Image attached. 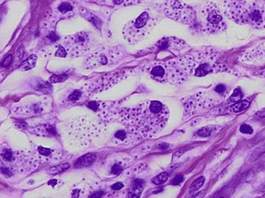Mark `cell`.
Returning a JSON list of instances; mask_svg holds the SVG:
<instances>
[{
  "label": "cell",
  "instance_id": "obj_1",
  "mask_svg": "<svg viewBox=\"0 0 265 198\" xmlns=\"http://www.w3.org/2000/svg\"><path fill=\"white\" fill-rule=\"evenodd\" d=\"M122 119L132 132L153 137L165 127L169 110L158 101H146L134 108L122 111Z\"/></svg>",
  "mask_w": 265,
  "mask_h": 198
},
{
  "label": "cell",
  "instance_id": "obj_2",
  "mask_svg": "<svg viewBox=\"0 0 265 198\" xmlns=\"http://www.w3.org/2000/svg\"><path fill=\"white\" fill-rule=\"evenodd\" d=\"M154 25V19L148 12H143L140 16L130 22L123 29V35L129 43L139 42L149 33Z\"/></svg>",
  "mask_w": 265,
  "mask_h": 198
},
{
  "label": "cell",
  "instance_id": "obj_3",
  "mask_svg": "<svg viewBox=\"0 0 265 198\" xmlns=\"http://www.w3.org/2000/svg\"><path fill=\"white\" fill-rule=\"evenodd\" d=\"M200 26L203 31L215 33L224 30L226 25L219 7L215 3H210L201 11Z\"/></svg>",
  "mask_w": 265,
  "mask_h": 198
},
{
  "label": "cell",
  "instance_id": "obj_4",
  "mask_svg": "<svg viewBox=\"0 0 265 198\" xmlns=\"http://www.w3.org/2000/svg\"><path fill=\"white\" fill-rule=\"evenodd\" d=\"M70 128L72 131L71 132H76V135H74V137L77 140H81L83 141L88 140L90 141L91 138L101 132L102 130L100 128V124L96 122L91 120L90 118L87 120L84 118L79 120H76L72 123Z\"/></svg>",
  "mask_w": 265,
  "mask_h": 198
},
{
  "label": "cell",
  "instance_id": "obj_5",
  "mask_svg": "<svg viewBox=\"0 0 265 198\" xmlns=\"http://www.w3.org/2000/svg\"><path fill=\"white\" fill-rule=\"evenodd\" d=\"M166 14L170 18L183 23H191L193 21L194 12L189 6L180 3L177 0H171L166 3Z\"/></svg>",
  "mask_w": 265,
  "mask_h": 198
},
{
  "label": "cell",
  "instance_id": "obj_6",
  "mask_svg": "<svg viewBox=\"0 0 265 198\" xmlns=\"http://www.w3.org/2000/svg\"><path fill=\"white\" fill-rule=\"evenodd\" d=\"M150 74L153 78L157 80H163L168 78L169 74H172L171 70H166L165 67L162 65H155L150 71Z\"/></svg>",
  "mask_w": 265,
  "mask_h": 198
},
{
  "label": "cell",
  "instance_id": "obj_7",
  "mask_svg": "<svg viewBox=\"0 0 265 198\" xmlns=\"http://www.w3.org/2000/svg\"><path fill=\"white\" fill-rule=\"evenodd\" d=\"M96 155L95 153H87V154H85V155H83V157H81V158L78 159V161L76 162V164H75V167L81 168V167H89L96 161Z\"/></svg>",
  "mask_w": 265,
  "mask_h": 198
},
{
  "label": "cell",
  "instance_id": "obj_8",
  "mask_svg": "<svg viewBox=\"0 0 265 198\" xmlns=\"http://www.w3.org/2000/svg\"><path fill=\"white\" fill-rule=\"evenodd\" d=\"M38 132V135H42L44 136H56V130L54 127V126L49 124H43L40 125L39 127H36V132Z\"/></svg>",
  "mask_w": 265,
  "mask_h": 198
},
{
  "label": "cell",
  "instance_id": "obj_9",
  "mask_svg": "<svg viewBox=\"0 0 265 198\" xmlns=\"http://www.w3.org/2000/svg\"><path fill=\"white\" fill-rule=\"evenodd\" d=\"M36 62H37V56L33 54L30 57H29L28 59L25 60L24 62L21 63V64L19 67V70L22 71H28L29 69L34 68L36 64Z\"/></svg>",
  "mask_w": 265,
  "mask_h": 198
},
{
  "label": "cell",
  "instance_id": "obj_10",
  "mask_svg": "<svg viewBox=\"0 0 265 198\" xmlns=\"http://www.w3.org/2000/svg\"><path fill=\"white\" fill-rule=\"evenodd\" d=\"M143 191V180L136 179L134 183V185L130 190L129 197H140Z\"/></svg>",
  "mask_w": 265,
  "mask_h": 198
},
{
  "label": "cell",
  "instance_id": "obj_11",
  "mask_svg": "<svg viewBox=\"0 0 265 198\" xmlns=\"http://www.w3.org/2000/svg\"><path fill=\"white\" fill-rule=\"evenodd\" d=\"M69 163H63V164L57 165V166H55V167H52L51 168H49L47 170V173L49 175H51V176H55V175H57V174H60V173L63 172V171H65L67 169L69 168Z\"/></svg>",
  "mask_w": 265,
  "mask_h": 198
},
{
  "label": "cell",
  "instance_id": "obj_12",
  "mask_svg": "<svg viewBox=\"0 0 265 198\" xmlns=\"http://www.w3.org/2000/svg\"><path fill=\"white\" fill-rule=\"evenodd\" d=\"M249 106H250V102L245 100V101H242V102H238L237 104H234L231 107V110L235 113H237V112H241V111L245 110Z\"/></svg>",
  "mask_w": 265,
  "mask_h": 198
},
{
  "label": "cell",
  "instance_id": "obj_13",
  "mask_svg": "<svg viewBox=\"0 0 265 198\" xmlns=\"http://www.w3.org/2000/svg\"><path fill=\"white\" fill-rule=\"evenodd\" d=\"M169 177V175L167 172H163L159 174L158 176H157L154 179H153V180L152 182L154 183V184H156V185H159V184H162L163 183H165L166 180H167V179Z\"/></svg>",
  "mask_w": 265,
  "mask_h": 198
},
{
  "label": "cell",
  "instance_id": "obj_14",
  "mask_svg": "<svg viewBox=\"0 0 265 198\" xmlns=\"http://www.w3.org/2000/svg\"><path fill=\"white\" fill-rule=\"evenodd\" d=\"M204 182H205L204 177H199L198 179H197L191 185V187H190V192H194V191H197L199 188H201L203 187V184H204Z\"/></svg>",
  "mask_w": 265,
  "mask_h": 198
},
{
  "label": "cell",
  "instance_id": "obj_15",
  "mask_svg": "<svg viewBox=\"0 0 265 198\" xmlns=\"http://www.w3.org/2000/svg\"><path fill=\"white\" fill-rule=\"evenodd\" d=\"M68 78V76L65 74H62V75H53L52 77L49 79V82L51 83H59L62 82L64 80H65Z\"/></svg>",
  "mask_w": 265,
  "mask_h": 198
},
{
  "label": "cell",
  "instance_id": "obj_16",
  "mask_svg": "<svg viewBox=\"0 0 265 198\" xmlns=\"http://www.w3.org/2000/svg\"><path fill=\"white\" fill-rule=\"evenodd\" d=\"M242 91L240 90L239 89H237L234 90V92L233 93L231 97H230V101L233 102H238V101H240L242 99Z\"/></svg>",
  "mask_w": 265,
  "mask_h": 198
},
{
  "label": "cell",
  "instance_id": "obj_17",
  "mask_svg": "<svg viewBox=\"0 0 265 198\" xmlns=\"http://www.w3.org/2000/svg\"><path fill=\"white\" fill-rule=\"evenodd\" d=\"M38 90L41 91V92H50L51 90V85L47 84V82H44V81H41V82L38 83L37 87H36Z\"/></svg>",
  "mask_w": 265,
  "mask_h": 198
},
{
  "label": "cell",
  "instance_id": "obj_18",
  "mask_svg": "<svg viewBox=\"0 0 265 198\" xmlns=\"http://www.w3.org/2000/svg\"><path fill=\"white\" fill-rule=\"evenodd\" d=\"M38 152L39 153L40 155L44 156V157H50V156L52 155V150L51 149H48V148L43 147V146H39L38 148Z\"/></svg>",
  "mask_w": 265,
  "mask_h": 198
},
{
  "label": "cell",
  "instance_id": "obj_19",
  "mask_svg": "<svg viewBox=\"0 0 265 198\" xmlns=\"http://www.w3.org/2000/svg\"><path fill=\"white\" fill-rule=\"evenodd\" d=\"M2 158H3L6 162H11L12 161L13 158H14V153L11 152L10 150H5L3 151V153H2Z\"/></svg>",
  "mask_w": 265,
  "mask_h": 198
},
{
  "label": "cell",
  "instance_id": "obj_20",
  "mask_svg": "<svg viewBox=\"0 0 265 198\" xmlns=\"http://www.w3.org/2000/svg\"><path fill=\"white\" fill-rule=\"evenodd\" d=\"M58 10H59L61 13H67L69 11H70L73 10V7H72L69 3H63L59 6Z\"/></svg>",
  "mask_w": 265,
  "mask_h": 198
},
{
  "label": "cell",
  "instance_id": "obj_21",
  "mask_svg": "<svg viewBox=\"0 0 265 198\" xmlns=\"http://www.w3.org/2000/svg\"><path fill=\"white\" fill-rule=\"evenodd\" d=\"M83 95V93L79 90H74L73 93H72L69 96L68 99L69 101H72V102H74V101H78V99L82 97Z\"/></svg>",
  "mask_w": 265,
  "mask_h": 198
},
{
  "label": "cell",
  "instance_id": "obj_22",
  "mask_svg": "<svg viewBox=\"0 0 265 198\" xmlns=\"http://www.w3.org/2000/svg\"><path fill=\"white\" fill-rule=\"evenodd\" d=\"M211 132H212V130H211V127H203L202 129L198 130V132H197V135L200 136L206 137V136H209L211 135Z\"/></svg>",
  "mask_w": 265,
  "mask_h": 198
},
{
  "label": "cell",
  "instance_id": "obj_23",
  "mask_svg": "<svg viewBox=\"0 0 265 198\" xmlns=\"http://www.w3.org/2000/svg\"><path fill=\"white\" fill-rule=\"evenodd\" d=\"M157 46L160 50H165L169 46V41L167 39H166V38L162 39L158 42V43L157 44Z\"/></svg>",
  "mask_w": 265,
  "mask_h": 198
},
{
  "label": "cell",
  "instance_id": "obj_24",
  "mask_svg": "<svg viewBox=\"0 0 265 198\" xmlns=\"http://www.w3.org/2000/svg\"><path fill=\"white\" fill-rule=\"evenodd\" d=\"M240 131L242 133L245 134H252L253 133V129L250 125L247 124H242L240 127Z\"/></svg>",
  "mask_w": 265,
  "mask_h": 198
},
{
  "label": "cell",
  "instance_id": "obj_25",
  "mask_svg": "<svg viewBox=\"0 0 265 198\" xmlns=\"http://www.w3.org/2000/svg\"><path fill=\"white\" fill-rule=\"evenodd\" d=\"M88 19H89L88 20L89 21L92 23L95 26H96L98 28H100V25H101V21H100L97 17H96L95 16H93V15H90V17H89Z\"/></svg>",
  "mask_w": 265,
  "mask_h": 198
},
{
  "label": "cell",
  "instance_id": "obj_26",
  "mask_svg": "<svg viewBox=\"0 0 265 198\" xmlns=\"http://www.w3.org/2000/svg\"><path fill=\"white\" fill-rule=\"evenodd\" d=\"M67 55V52H66L65 49L63 47L62 45H59V49L57 50L56 53V56L61 57V58H65Z\"/></svg>",
  "mask_w": 265,
  "mask_h": 198
},
{
  "label": "cell",
  "instance_id": "obj_27",
  "mask_svg": "<svg viewBox=\"0 0 265 198\" xmlns=\"http://www.w3.org/2000/svg\"><path fill=\"white\" fill-rule=\"evenodd\" d=\"M122 170H123V168L117 163L114 164L111 168V171L114 175H119L120 173L122 172Z\"/></svg>",
  "mask_w": 265,
  "mask_h": 198
},
{
  "label": "cell",
  "instance_id": "obj_28",
  "mask_svg": "<svg viewBox=\"0 0 265 198\" xmlns=\"http://www.w3.org/2000/svg\"><path fill=\"white\" fill-rule=\"evenodd\" d=\"M114 136H115L116 138L121 140V141H124V140L126 138V136H126V133L125 131L119 130V131H117V132L115 133Z\"/></svg>",
  "mask_w": 265,
  "mask_h": 198
},
{
  "label": "cell",
  "instance_id": "obj_29",
  "mask_svg": "<svg viewBox=\"0 0 265 198\" xmlns=\"http://www.w3.org/2000/svg\"><path fill=\"white\" fill-rule=\"evenodd\" d=\"M1 172L3 175L6 176H11L13 175V173L11 171V168H9V167H1Z\"/></svg>",
  "mask_w": 265,
  "mask_h": 198
},
{
  "label": "cell",
  "instance_id": "obj_30",
  "mask_svg": "<svg viewBox=\"0 0 265 198\" xmlns=\"http://www.w3.org/2000/svg\"><path fill=\"white\" fill-rule=\"evenodd\" d=\"M115 4L117 5H121L124 3H137V2H140V0H113Z\"/></svg>",
  "mask_w": 265,
  "mask_h": 198
},
{
  "label": "cell",
  "instance_id": "obj_31",
  "mask_svg": "<svg viewBox=\"0 0 265 198\" xmlns=\"http://www.w3.org/2000/svg\"><path fill=\"white\" fill-rule=\"evenodd\" d=\"M96 61L100 63V65H106V64L108 63V59H107V57L105 56L104 54L100 55V57H98Z\"/></svg>",
  "mask_w": 265,
  "mask_h": 198
},
{
  "label": "cell",
  "instance_id": "obj_32",
  "mask_svg": "<svg viewBox=\"0 0 265 198\" xmlns=\"http://www.w3.org/2000/svg\"><path fill=\"white\" fill-rule=\"evenodd\" d=\"M88 107L90 108L91 110H94V111H96V110H98L99 107H100V103L97 102H95V101H93V102H90L88 103Z\"/></svg>",
  "mask_w": 265,
  "mask_h": 198
},
{
  "label": "cell",
  "instance_id": "obj_33",
  "mask_svg": "<svg viewBox=\"0 0 265 198\" xmlns=\"http://www.w3.org/2000/svg\"><path fill=\"white\" fill-rule=\"evenodd\" d=\"M11 61H12V56L10 54V55H8V56L5 59V60L3 61V63H2V67H3V68H7V67H8V66L11 64Z\"/></svg>",
  "mask_w": 265,
  "mask_h": 198
},
{
  "label": "cell",
  "instance_id": "obj_34",
  "mask_svg": "<svg viewBox=\"0 0 265 198\" xmlns=\"http://www.w3.org/2000/svg\"><path fill=\"white\" fill-rule=\"evenodd\" d=\"M47 38L51 42H56L57 40L59 39V36L57 35L55 32H51L50 33L47 35Z\"/></svg>",
  "mask_w": 265,
  "mask_h": 198
},
{
  "label": "cell",
  "instance_id": "obj_35",
  "mask_svg": "<svg viewBox=\"0 0 265 198\" xmlns=\"http://www.w3.org/2000/svg\"><path fill=\"white\" fill-rule=\"evenodd\" d=\"M183 180H184V177H183L182 176H177L173 179V180H172V184H174V185H178V184H180V183H182Z\"/></svg>",
  "mask_w": 265,
  "mask_h": 198
},
{
  "label": "cell",
  "instance_id": "obj_36",
  "mask_svg": "<svg viewBox=\"0 0 265 198\" xmlns=\"http://www.w3.org/2000/svg\"><path fill=\"white\" fill-rule=\"evenodd\" d=\"M123 186H124V185H123V183H121V182H117V183H116V184H113L111 188L114 190H120V189H122V188H123Z\"/></svg>",
  "mask_w": 265,
  "mask_h": 198
},
{
  "label": "cell",
  "instance_id": "obj_37",
  "mask_svg": "<svg viewBox=\"0 0 265 198\" xmlns=\"http://www.w3.org/2000/svg\"><path fill=\"white\" fill-rule=\"evenodd\" d=\"M225 90H226V87L224 85H219L215 87V91H216L217 93H219V94L224 93Z\"/></svg>",
  "mask_w": 265,
  "mask_h": 198
},
{
  "label": "cell",
  "instance_id": "obj_38",
  "mask_svg": "<svg viewBox=\"0 0 265 198\" xmlns=\"http://www.w3.org/2000/svg\"><path fill=\"white\" fill-rule=\"evenodd\" d=\"M17 127L20 129H26L27 127V124L24 121H18L17 122Z\"/></svg>",
  "mask_w": 265,
  "mask_h": 198
},
{
  "label": "cell",
  "instance_id": "obj_39",
  "mask_svg": "<svg viewBox=\"0 0 265 198\" xmlns=\"http://www.w3.org/2000/svg\"><path fill=\"white\" fill-rule=\"evenodd\" d=\"M254 115L258 117V118H265V108L261 110H259L258 112L255 113Z\"/></svg>",
  "mask_w": 265,
  "mask_h": 198
},
{
  "label": "cell",
  "instance_id": "obj_40",
  "mask_svg": "<svg viewBox=\"0 0 265 198\" xmlns=\"http://www.w3.org/2000/svg\"><path fill=\"white\" fill-rule=\"evenodd\" d=\"M24 55H25V53H24V49H23L22 47H20V48L18 50V51H17V56L19 58V60H20V59H22Z\"/></svg>",
  "mask_w": 265,
  "mask_h": 198
},
{
  "label": "cell",
  "instance_id": "obj_41",
  "mask_svg": "<svg viewBox=\"0 0 265 198\" xmlns=\"http://www.w3.org/2000/svg\"><path fill=\"white\" fill-rule=\"evenodd\" d=\"M104 194V192L102 191H98L96 193H93L92 195L90 196V197H101Z\"/></svg>",
  "mask_w": 265,
  "mask_h": 198
},
{
  "label": "cell",
  "instance_id": "obj_42",
  "mask_svg": "<svg viewBox=\"0 0 265 198\" xmlns=\"http://www.w3.org/2000/svg\"><path fill=\"white\" fill-rule=\"evenodd\" d=\"M184 152V150H178L177 152H175V153H174V158H173V159H177V158H179Z\"/></svg>",
  "mask_w": 265,
  "mask_h": 198
},
{
  "label": "cell",
  "instance_id": "obj_43",
  "mask_svg": "<svg viewBox=\"0 0 265 198\" xmlns=\"http://www.w3.org/2000/svg\"><path fill=\"white\" fill-rule=\"evenodd\" d=\"M168 148H169V144H166V143H163V144H161L159 145V149L162 150H167Z\"/></svg>",
  "mask_w": 265,
  "mask_h": 198
},
{
  "label": "cell",
  "instance_id": "obj_44",
  "mask_svg": "<svg viewBox=\"0 0 265 198\" xmlns=\"http://www.w3.org/2000/svg\"><path fill=\"white\" fill-rule=\"evenodd\" d=\"M57 183V180L56 179H51L50 181L48 182V184L49 185H51V186H55Z\"/></svg>",
  "mask_w": 265,
  "mask_h": 198
}]
</instances>
